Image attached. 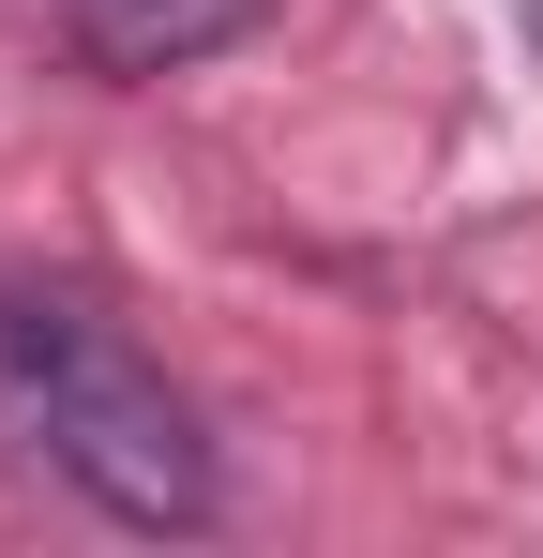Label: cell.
I'll return each instance as SVG.
<instances>
[{"mask_svg":"<svg viewBox=\"0 0 543 558\" xmlns=\"http://www.w3.org/2000/svg\"><path fill=\"white\" fill-rule=\"evenodd\" d=\"M0 438L46 453L106 529H212L227 498L167 363L76 287H0Z\"/></svg>","mask_w":543,"mask_h":558,"instance_id":"cell-1","label":"cell"},{"mask_svg":"<svg viewBox=\"0 0 543 558\" xmlns=\"http://www.w3.org/2000/svg\"><path fill=\"white\" fill-rule=\"evenodd\" d=\"M257 0H90V61L106 76H167V61H196V46H227Z\"/></svg>","mask_w":543,"mask_h":558,"instance_id":"cell-2","label":"cell"}]
</instances>
